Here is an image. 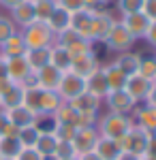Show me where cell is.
<instances>
[{"label":"cell","mask_w":156,"mask_h":160,"mask_svg":"<svg viewBox=\"0 0 156 160\" xmlns=\"http://www.w3.org/2000/svg\"><path fill=\"white\" fill-rule=\"evenodd\" d=\"M133 118L131 115H124V113H111L109 111L107 115H101L98 122H96V130L101 137H107V139H113V141H120L122 137L131 130L133 126Z\"/></svg>","instance_id":"cell-1"},{"label":"cell","mask_w":156,"mask_h":160,"mask_svg":"<svg viewBox=\"0 0 156 160\" xmlns=\"http://www.w3.org/2000/svg\"><path fill=\"white\" fill-rule=\"evenodd\" d=\"M19 34L24 38L26 47L28 49H34V47H51L54 45V32L49 30V26L45 22H32L30 26H26L19 30Z\"/></svg>","instance_id":"cell-2"},{"label":"cell","mask_w":156,"mask_h":160,"mask_svg":"<svg viewBox=\"0 0 156 160\" xmlns=\"http://www.w3.org/2000/svg\"><path fill=\"white\" fill-rule=\"evenodd\" d=\"M116 24H118V17L113 13H109L107 9L94 13L92 15V22H90V28L86 32V38L90 43H105V38L109 37V32L113 30Z\"/></svg>","instance_id":"cell-3"},{"label":"cell","mask_w":156,"mask_h":160,"mask_svg":"<svg viewBox=\"0 0 156 160\" xmlns=\"http://www.w3.org/2000/svg\"><path fill=\"white\" fill-rule=\"evenodd\" d=\"M148 143H150V135L145 132L143 128L135 126V124L131 126V130L120 139L122 152H131V154H137V156H145Z\"/></svg>","instance_id":"cell-4"},{"label":"cell","mask_w":156,"mask_h":160,"mask_svg":"<svg viewBox=\"0 0 156 160\" xmlns=\"http://www.w3.org/2000/svg\"><path fill=\"white\" fill-rule=\"evenodd\" d=\"M135 41H137V38H133V34L120 24V19H118V24L113 26V30H111L109 37L105 38V45H107V49L122 53V51H131V47L135 45Z\"/></svg>","instance_id":"cell-5"},{"label":"cell","mask_w":156,"mask_h":160,"mask_svg":"<svg viewBox=\"0 0 156 160\" xmlns=\"http://www.w3.org/2000/svg\"><path fill=\"white\" fill-rule=\"evenodd\" d=\"M56 92L62 96V100L69 102V100H73L75 96H79V94L86 92V79L79 77V75H75V73H71V71H66V73L62 75L60 86H58Z\"/></svg>","instance_id":"cell-6"},{"label":"cell","mask_w":156,"mask_h":160,"mask_svg":"<svg viewBox=\"0 0 156 160\" xmlns=\"http://www.w3.org/2000/svg\"><path fill=\"white\" fill-rule=\"evenodd\" d=\"M105 102H107V109L111 113H124V115H131L133 109L137 107V102L126 94V90H111L105 96Z\"/></svg>","instance_id":"cell-7"},{"label":"cell","mask_w":156,"mask_h":160,"mask_svg":"<svg viewBox=\"0 0 156 160\" xmlns=\"http://www.w3.org/2000/svg\"><path fill=\"white\" fill-rule=\"evenodd\" d=\"M120 24L133 34V38H145V32H148V28H150V24H152V19H150L143 11H137V13L122 15Z\"/></svg>","instance_id":"cell-8"},{"label":"cell","mask_w":156,"mask_h":160,"mask_svg":"<svg viewBox=\"0 0 156 160\" xmlns=\"http://www.w3.org/2000/svg\"><path fill=\"white\" fill-rule=\"evenodd\" d=\"M133 122L135 126L143 128L150 137H156V109L150 107V105H143L141 107H135L133 109Z\"/></svg>","instance_id":"cell-9"},{"label":"cell","mask_w":156,"mask_h":160,"mask_svg":"<svg viewBox=\"0 0 156 160\" xmlns=\"http://www.w3.org/2000/svg\"><path fill=\"white\" fill-rule=\"evenodd\" d=\"M150 88H152V81H150V79H145V77H141L139 73H135V75H131V77L126 79L124 90H126V94L139 105V102H143V100H145L148 92H150Z\"/></svg>","instance_id":"cell-10"},{"label":"cell","mask_w":156,"mask_h":160,"mask_svg":"<svg viewBox=\"0 0 156 160\" xmlns=\"http://www.w3.org/2000/svg\"><path fill=\"white\" fill-rule=\"evenodd\" d=\"M98 139V130L96 126H88V128H77L75 130V137H73V148L79 154H86L90 149H94V143Z\"/></svg>","instance_id":"cell-11"},{"label":"cell","mask_w":156,"mask_h":160,"mask_svg":"<svg viewBox=\"0 0 156 160\" xmlns=\"http://www.w3.org/2000/svg\"><path fill=\"white\" fill-rule=\"evenodd\" d=\"M13 19V24L17 26V30L19 28H26V26H30L32 22H36V13H34V2L32 0H24L22 4H17L15 9H11V15H9Z\"/></svg>","instance_id":"cell-12"},{"label":"cell","mask_w":156,"mask_h":160,"mask_svg":"<svg viewBox=\"0 0 156 160\" xmlns=\"http://www.w3.org/2000/svg\"><path fill=\"white\" fill-rule=\"evenodd\" d=\"M36 75V86L41 88V90H58V86H60V79H62V71H58L56 66H51V64H47V66H43V68H39V71H34Z\"/></svg>","instance_id":"cell-13"},{"label":"cell","mask_w":156,"mask_h":160,"mask_svg":"<svg viewBox=\"0 0 156 160\" xmlns=\"http://www.w3.org/2000/svg\"><path fill=\"white\" fill-rule=\"evenodd\" d=\"M86 92H90L92 96L96 98H105L109 92V86H107V79H105V73H103V64L96 68L94 73H90L86 77Z\"/></svg>","instance_id":"cell-14"},{"label":"cell","mask_w":156,"mask_h":160,"mask_svg":"<svg viewBox=\"0 0 156 160\" xmlns=\"http://www.w3.org/2000/svg\"><path fill=\"white\" fill-rule=\"evenodd\" d=\"M98 66H101V62H98V58H96V53L92 51V53H84V56L73 58L71 73H75V75H79V77H84V79H86L90 73H94Z\"/></svg>","instance_id":"cell-15"},{"label":"cell","mask_w":156,"mask_h":160,"mask_svg":"<svg viewBox=\"0 0 156 160\" xmlns=\"http://www.w3.org/2000/svg\"><path fill=\"white\" fill-rule=\"evenodd\" d=\"M7 64V77L11 79L13 83H22L28 75L32 73V68L28 66V62H26L24 56H19V58H9V60H4Z\"/></svg>","instance_id":"cell-16"},{"label":"cell","mask_w":156,"mask_h":160,"mask_svg":"<svg viewBox=\"0 0 156 160\" xmlns=\"http://www.w3.org/2000/svg\"><path fill=\"white\" fill-rule=\"evenodd\" d=\"M7 118H9V122L13 126H17V128H26V126H32L36 124V113L34 111H30L26 105H17V107H13V109H7Z\"/></svg>","instance_id":"cell-17"},{"label":"cell","mask_w":156,"mask_h":160,"mask_svg":"<svg viewBox=\"0 0 156 160\" xmlns=\"http://www.w3.org/2000/svg\"><path fill=\"white\" fill-rule=\"evenodd\" d=\"M94 152L98 154L101 160H118V156L122 154V148H120V141H113V139L98 135L94 143Z\"/></svg>","instance_id":"cell-18"},{"label":"cell","mask_w":156,"mask_h":160,"mask_svg":"<svg viewBox=\"0 0 156 160\" xmlns=\"http://www.w3.org/2000/svg\"><path fill=\"white\" fill-rule=\"evenodd\" d=\"M56 148H58V139L51 130H41V135L34 143V149L43 156L45 160H54V154H56Z\"/></svg>","instance_id":"cell-19"},{"label":"cell","mask_w":156,"mask_h":160,"mask_svg":"<svg viewBox=\"0 0 156 160\" xmlns=\"http://www.w3.org/2000/svg\"><path fill=\"white\" fill-rule=\"evenodd\" d=\"M26 49H28V47H26L24 38H22L19 30H17L11 38H7V41L0 45V56H2L4 60H9V58H19V56L26 53Z\"/></svg>","instance_id":"cell-20"},{"label":"cell","mask_w":156,"mask_h":160,"mask_svg":"<svg viewBox=\"0 0 156 160\" xmlns=\"http://www.w3.org/2000/svg\"><path fill=\"white\" fill-rule=\"evenodd\" d=\"M24 94L26 90L19 83H13L9 90H4L2 94H0V109H13V107H17V105H24Z\"/></svg>","instance_id":"cell-21"},{"label":"cell","mask_w":156,"mask_h":160,"mask_svg":"<svg viewBox=\"0 0 156 160\" xmlns=\"http://www.w3.org/2000/svg\"><path fill=\"white\" fill-rule=\"evenodd\" d=\"M139 53H135V51H122L120 56L113 60V64L120 68L122 73L126 75V77H131V75H135L137 71H139Z\"/></svg>","instance_id":"cell-22"},{"label":"cell","mask_w":156,"mask_h":160,"mask_svg":"<svg viewBox=\"0 0 156 160\" xmlns=\"http://www.w3.org/2000/svg\"><path fill=\"white\" fill-rule=\"evenodd\" d=\"M69 105H71L77 113H84V111H96V113H98L101 105H103V100L96 98V96H92L90 92H84V94L75 96L73 100H69Z\"/></svg>","instance_id":"cell-23"},{"label":"cell","mask_w":156,"mask_h":160,"mask_svg":"<svg viewBox=\"0 0 156 160\" xmlns=\"http://www.w3.org/2000/svg\"><path fill=\"white\" fill-rule=\"evenodd\" d=\"M45 24L49 26V30H51L54 34H58V32H62V30L71 28V13L66 11V9H62V7H56Z\"/></svg>","instance_id":"cell-24"},{"label":"cell","mask_w":156,"mask_h":160,"mask_svg":"<svg viewBox=\"0 0 156 160\" xmlns=\"http://www.w3.org/2000/svg\"><path fill=\"white\" fill-rule=\"evenodd\" d=\"M71 53L64 49V47H58V45H51L49 47V64L51 66H56L58 71L62 73H66V71H71Z\"/></svg>","instance_id":"cell-25"},{"label":"cell","mask_w":156,"mask_h":160,"mask_svg":"<svg viewBox=\"0 0 156 160\" xmlns=\"http://www.w3.org/2000/svg\"><path fill=\"white\" fill-rule=\"evenodd\" d=\"M103 73H105V79H107V86H109V92L111 90H124L126 86V75L122 73L120 68L111 62V64H103Z\"/></svg>","instance_id":"cell-26"},{"label":"cell","mask_w":156,"mask_h":160,"mask_svg":"<svg viewBox=\"0 0 156 160\" xmlns=\"http://www.w3.org/2000/svg\"><path fill=\"white\" fill-rule=\"evenodd\" d=\"M26 62L32 71H39L49 64V47H34V49H26L24 53Z\"/></svg>","instance_id":"cell-27"},{"label":"cell","mask_w":156,"mask_h":160,"mask_svg":"<svg viewBox=\"0 0 156 160\" xmlns=\"http://www.w3.org/2000/svg\"><path fill=\"white\" fill-rule=\"evenodd\" d=\"M62 102H64V100H62V96L56 90H41V113H43V115H51ZM41 113H39V115H41Z\"/></svg>","instance_id":"cell-28"},{"label":"cell","mask_w":156,"mask_h":160,"mask_svg":"<svg viewBox=\"0 0 156 160\" xmlns=\"http://www.w3.org/2000/svg\"><path fill=\"white\" fill-rule=\"evenodd\" d=\"M22 148L24 145L19 143L17 137H0V156L4 160H15Z\"/></svg>","instance_id":"cell-29"},{"label":"cell","mask_w":156,"mask_h":160,"mask_svg":"<svg viewBox=\"0 0 156 160\" xmlns=\"http://www.w3.org/2000/svg\"><path fill=\"white\" fill-rule=\"evenodd\" d=\"M51 120H54V124H73V126H75V122H77V111L64 100L60 107L51 113ZM75 128H77V126H75Z\"/></svg>","instance_id":"cell-30"},{"label":"cell","mask_w":156,"mask_h":160,"mask_svg":"<svg viewBox=\"0 0 156 160\" xmlns=\"http://www.w3.org/2000/svg\"><path fill=\"white\" fill-rule=\"evenodd\" d=\"M92 15H94V13L86 11V9L73 11L71 13V28L86 37V32H88V28H90V22H92Z\"/></svg>","instance_id":"cell-31"},{"label":"cell","mask_w":156,"mask_h":160,"mask_svg":"<svg viewBox=\"0 0 156 160\" xmlns=\"http://www.w3.org/2000/svg\"><path fill=\"white\" fill-rule=\"evenodd\" d=\"M39 135H41V128H39L36 124H32V126L19 128V137H17V139H19V143H22L24 148H34Z\"/></svg>","instance_id":"cell-32"},{"label":"cell","mask_w":156,"mask_h":160,"mask_svg":"<svg viewBox=\"0 0 156 160\" xmlns=\"http://www.w3.org/2000/svg\"><path fill=\"white\" fill-rule=\"evenodd\" d=\"M137 73L145 77V79H150V81H154L156 77V56H141L139 58V71Z\"/></svg>","instance_id":"cell-33"},{"label":"cell","mask_w":156,"mask_h":160,"mask_svg":"<svg viewBox=\"0 0 156 160\" xmlns=\"http://www.w3.org/2000/svg\"><path fill=\"white\" fill-rule=\"evenodd\" d=\"M58 4H56V0H36L34 2V13H36V19L39 22H47L49 15L54 13Z\"/></svg>","instance_id":"cell-34"},{"label":"cell","mask_w":156,"mask_h":160,"mask_svg":"<svg viewBox=\"0 0 156 160\" xmlns=\"http://www.w3.org/2000/svg\"><path fill=\"white\" fill-rule=\"evenodd\" d=\"M24 105L30 111H34L36 115L41 113V88H30V90H26Z\"/></svg>","instance_id":"cell-35"},{"label":"cell","mask_w":156,"mask_h":160,"mask_svg":"<svg viewBox=\"0 0 156 160\" xmlns=\"http://www.w3.org/2000/svg\"><path fill=\"white\" fill-rule=\"evenodd\" d=\"M71 158H77V152L73 148V141H58L54 160H71Z\"/></svg>","instance_id":"cell-36"},{"label":"cell","mask_w":156,"mask_h":160,"mask_svg":"<svg viewBox=\"0 0 156 160\" xmlns=\"http://www.w3.org/2000/svg\"><path fill=\"white\" fill-rule=\"evenodd\" d=\"M15 32H17V26L13 24L11 17H9V15H0V45H2L7 38H11Z\"/></svg>","instance_id":"cell-37"},{"label":"cell","mask_w":156,"mask_h":160,"mask_svg":"<svg viewBox=\"0 0 156 160\" xmlns=\"http://www.w3.org/2000/svg\"><path fill=\"white\" fill-rule=\"evenodd\" d=\"M75 126L73 124H54V128H51V132L56 135L58 141H73V137H75Z\"/></svg>","instance_id":"cell-38"},{"label":"cell","mask_w":156,"mask_h":160,"mask_svg":"<svg viewBox=\"0 0 156 160\" xmlns=\"http://www.w3.org/2000/svg\"><path fill=\"white\" fill-rule=\"evenodd\" d=\"M120 15H128V13H137L143 9V0H116Z\"/></svg>","instance_id":"cell-39"},{"label":"cell","mask_w":156,"mask_h":160,"mask_svg":"<svg viewBox=\"0 0 156 160\" xmlns=\"http://www.w3.org/2000/svg\"><path fill=\"white\" fill-rule=\"evenodd\" d=\"M98 122V113L96 111H84V113H77V128H88V126H96Z\"/></svg>","instance_id":"cell-40"},{"label":"cell","mask_w":156,"mask_h":160,"mask_svg":"<svg viewBox=\"0 0 156 160\" xmlns=\"http://www.w3.org/2000/svg\"><path fill=\"white\" fill-rule=\"evenodd\" d=\"M15 160H45L34 148H22V152L17 154V158Z\"/></svg>","instance_id":"cell-41"},{"label":"cell","mask_w":156,"mask_h":160,"mask_svg":"<svg viewBox=\"0 0 156 160\" xmlns=\"http://www.w3.org/2000/svg\"><path fill=\"white\" fill-rule=\"evenodd\" d=\"M56 4H58V7H62V9H66L69 13L84 9V0H56Z\"/></svg>","instance_id":"cell-42"},{"label":"cell","mask_w":156,"mask_h":160,"mask_svg":"<svg viewBox=\"0 0 156 160\" xmlns=\"http://www.w3.org/2000/svg\"><path fill=\"white\" fill-rule=\"evenodd\" d=\"M84 9L90 13H98V11H105L107 4L103 0H84Z\"/></svg>","instance_id":"cell-43"},{"label":"cell","mask_w":156,"mask_h":160,"mask_svg":"<svg viewBox=\"0 0 156 160\" xmlns=\"http://www.w3.org/2000/svg\"><path fill=\"white\" fill-rule=\"evenodd\" d=\"M141 11L154 22L156 19V0H143V9H141Z\"/></svg>","instance_id":"cell-44"},{"label":"cell","mask_w":156,"mask_h":160,"mask_svg":"<svg viewBox=\"0 0 156 160\" xmlns=\"http://www.w3.org/2000/svg\"><path fill=\"white\" fill-rule=\"evenodd\" d=\"M145 41H148L152 47H156V19L150 24V28H148V32H145Z\"/></svg>","instance_id":"cell-45"},{"label":"cell","mask_w":156,"mask_h":160,"mask_svg":"<svg viewBox=\"0 0 156 160\" xmlns=\"http://www.w3.org/2000/svg\"><path fill=\"white\" fill-rule=\"evenodd\" d=\"M143 105H150V107L156 109V83L154 81H152V88H150V92H148V96H145Z\"/></svg>","instance_id":"cell-46"},{"label":"cell","mask_w":156,"mask_h":160,"mask_svg":"<svg viewBox=\"0 0 156 160\" xmlns=\"http://www.w3.org/2000/svg\"><path fill=\"white\" fill-rule=\"evenodd\" d=\"M145 156L152 158V160H156V137H150V143H148V149H145Z\"/></svg>","instance_id":"cell-47"},{"label":"cell","mask_w":156,"mask_h":160,"mask_svg":"<svg viewBox=\"0 0 156 160\" xmlns=\"http://www.w3.org/2000/svg\"><path fill=\"white\" fill-rule=\"evenodd\" d=\"M24 0H0V7L2 9H7V11H11V9H15L17 4H22Z\"/></svg>","instance_id":"cell-48"},{"label":"cell","mask_w":156,"mask_h":160,"mask_svg":"<svg viewBox=\"0 0 156 160\" xmlns=\"http://www.w3.org/2000/svg\"><path fill=\"white\" fill-rule=\"evenodd\" d=\"M77 160H101V158H98V154H96L94 149H90V152H86V154H79Z\"/></svg>","instance_id":"cell-49"},{"label":"cell","mask_w":156,"mask_h":160,"mask_svg":"<svg viewBox=\"0 0 156 160\" xmlns=\"http://www.w3.org/2000/svg\"><path fill=\"white\" fill-rule=\"evenodd\" d=\"M7 124H9V118H7V113H4V109H0V135L4 132Z\"/></svg>","instance_id":"cell-50"},{"label":"cell","mask_w":156,"mask_h":160,"mask_svg":"<svg viewBox=\"0 0 156 160\" xmlns=\"http://www.w3.org/2000/svg\"><path fill=\"white\" fill-rule=\"evenodd\" d=\"M11 86H13V81L9 79V77H0V94H2L4 90H9Z\"/></svg>","instance_id":"cell-51"},{"label":"cell","mask_w":156,"mask_h":160,"mask_svg":"<svg viewBox=\"0 0 156 160\" xmlns=\"http://www.w3.org/2000/svg\"><path fill=\"white\" fill-rule=\"evenodd\" d=\"M141 156H137V154H131V152H122L120 156H118V160H139Z\"/></svg>","instance_id":"cell-52"},{"label":"cell","mask_w":156,"mask_h":160,"mask_svg":"<svg viewBox=\"0 0 156 160\" xmlns=\"http://www.w3.org/2000/svg\"><path fill=\"white\" fill-rule=\"evenodd\" d=\"M0 77H7V64H4L2 56H0Z\"/></svg>","instance_id":"cell-53"},{"label":"cell","mask_w":156,"mask_h":160,"mask_svg":"<svg viewBox=\"0 0 156 160\" xmlns=\"http://www.w3.org/2000/svg\"><path fill=\"white\" fill-rule=\"evenodd\" d=\"M139 160H152V158H148V156H141V158H139Z\"/></svg>","instance_id":"cell-54"},{"label":"cell","mask_w":156,"mask_h":160,"mask_svg":"<svg viewBox=\"0 0 156 160\" xmlns=\"http://www.w3.org/2000/svg\"><path fill=\"white\" fill-rule=\"evenodd\" d=\"M103 2H105V4H109V2H111V0H103Z\"/></svg>","instance_id":"cell-55"},{"label":"cell","mask_w":156,"mask_h":160,"mask_svg":"<svg viewBox=\"0 0 156 160\" xmlns=\"http://www.w3.org/2000/svg\"><path fill=\"white\" fill-rule=\"evenodd\" d=\"M0 160H4V158H2V156H0Z\"/></svg>","instance_id":"cell-56"},{"label":"cell","mask_w":156,"mask_h":160,"mask_svg":"<svg viewBox=\"0 0 156 160\" xmlns=\"http://www.w3.org/2000/svg\"><path fill=\"white\" fill-rule=\"evenodd\" d=\"M154 83H156V77H154Z\"/></svg>","instance_id":"cell-57"},{"label":"cell","mask_w":156,"mask_h":160,"mask_svg":"<svg viewBox=\"0 0 156 160\" xmlns=\"http://www.w3.org/2000/svg\"><path fill=\"white\" fill-rule=\"evenodd\" d=\"M71 160H77V158H71Z\"/></svg>","instance_id":"cell-58"},{"label":"cell","mask_w":156,"mask_h":160,"mask_svg":"<svg viewBox=\"0 0 156 160\" xmlns=\"http://www.w3.org/2000/svg\"><path fill=\"white\" fill-rule=\"evenodd\" d=\"M32 2H36V0H32Z\"/></svg>","instance_id":"cell-59"}]
</instances>
